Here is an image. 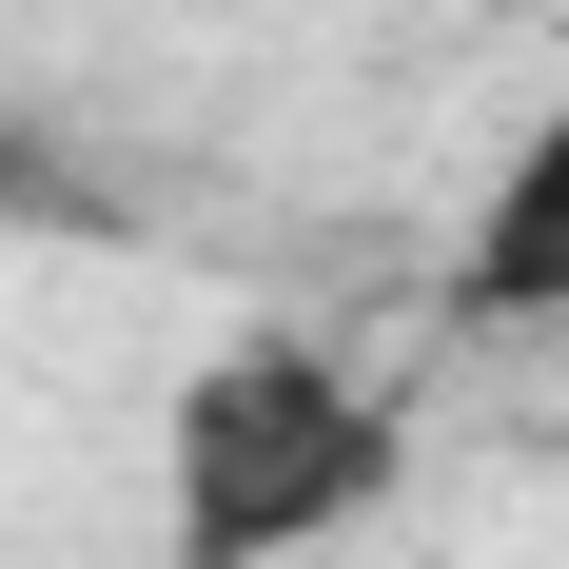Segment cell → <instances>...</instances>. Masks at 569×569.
I'll use <instances>...</instances> for the list:
<instances>
[{
    "label": "cell",
    "instance_id": "6da1fadb",
    "mask_svg": "<svg viewBox=\"0 0 569 569\" xmlns=\"http://www.w3.org/2000/svg\"><path fill=\"white\" fill-rule=\"evenodd\" d=\"M158 491H177V569H295V550H335V530L393 511V412L353 393L315 335H236L177 393Z\"/></svg>",
    "mask_w": 569,
    "mask_h": 569
},
{
    "label": "cell",
    "instance_id": "7a4b0ae2",
    "mask_svg": "<svg viewBox=\"0 0 569 569\" xmlns=\"http://www.w3.org/2000/svg\"><path fill=\"white\" fill-rule=\"evenodd\" d=\"M471 315H569V99L511 138V177L471 197V256H452Z\"/></svg>",
    "mask_w": 569,
    "mask_h": 569
}]
</instances>
